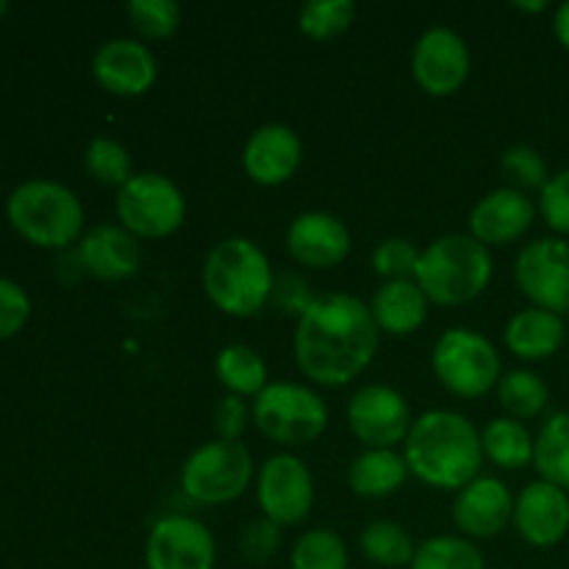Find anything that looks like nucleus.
<instances>
[{
	"instance_id": "2eb2a0df",
	"label": "nucleus",
	"mask_w": 569,
	"mask_h": 569,
	"mask_svg": "<svg viewBox=\"0 0 569 569\" xmlns=\"http://www.w3.org/2000/svg\"><path fill=\"white\" fill-rule=\"evenodd\" d=\"M92 76L109 94L117 98H139L153 89L159 64L142 39L117 37L100 44L92 56Z\"/></svg>"
},
{
	"instance_id": "79ce46f5",
	"label": "nucleus",
	"mask_w": 569,
	"mask_h": 569,
	"mask_svg": "<svg viewBox=\"0 0 569 569\" xmlns=\"http://www.w3.org/2000/svg\"><path fill=\"white\" fill-rule=\"evenodd\" d=\"M515 9L528 11V14H539V11H548L550 3H548V0H531V3H526V0H517Z\"/></svg>"
},
{
	"instance_id": "72a5a7b5",
	"label": "nucleus",
	"mask_w": 569,
	"mask_h": 569,
	"mask_svg": "<svg viewBox=\"0 0 569 569\" xmlns=\"http://www.w3.org/2000/svg\"><path fill=\"white\" fill-rule=\"evenodd\" d=\"M126 11L142 39H167L181 26V6L176 0H131Z\"/></svg>"
},
{
	"instance_id": "1a4fd4ad",
	"label": "nucleus",
	"mask_w": 569,
	"mask_h": 569,
	"mask_svg": "<svg viewBox=\"0 0 569 569\" xmlns=\"http://www.w3.org/2000/svg\"><path fill=\"white\" fill-rule=\"evenodd\" d=\"M117 220L137 239H164L187 220V198L172 178L161 172H133L117 189Z\"/></svg>"
},
{
	"instance_id": "4be33fe9",
	"label": "nucleus",
	"mask_w": 569,
	"mask_h": 569,
	"mask_svg": "<svg viewBox=\"0 0 569 569\" xmlns=\"http://www.w3.org/2000/svg\"><path fill=\"white\" fill-rule=\"evenodd\" d=\"M565 339V317L553 315V311L537 309V306H528V309L517 311V315L506 322L503 331V342L506 348H509V353L522 361L550 359V356L559 353Z\"/></svg>"
},
{
	"instance_id": "58836bf2",
	"label": "nucleus",
	"mask_w": 569,
	"mask_h": 569,
	"mask_svg": "<svg viewBox=\"0 0 569 569\" xmlns=\"http://www.w3.org/2000/svg\"><path fill=\"white\" fill-rule=\"evenodd\" d=\"M281 548V526H276L267 517H259V520L248 522V528L239 537V550L248 561L253 565H261V561H270L272 556Z\"/></svg>"
},
{
	"instance_id": "f257e3e1",
	"label": "nucleus",
	"mask_w": 569,
	"mask_h": 569,
	"mask_svg": "<svg viewBox=\"0 0 569 569\" xmlns=\"http://www.w3.org/2000/svg\"><path fill=\"white\" fill-rule=\"evenodd\" d=\"M381 345L370 303L348 292L311 300L295 326V361L309 381L345 387L372 365Z\"/></svg>"
},
{
	"instance_id": "ea45409f",
	"label": "nucleus",
	"mask_w": 569,
	"mask_h": 569,
	"mask_svg": "<svg viewBox=\"0 0 569 569\" xmlns=\"http://www.w3.org/2000/svg\"><path fill=\"white\" fill-rule=\"evenodd\" d=\"M253 420V409L248 406V400L237 398V395H222L220 403L214 409V431L217 439H226V442H239L242 433L248 431V422Z\"/></svg>"
},
{
	"instance_id": "b1692460",
	"label": "nucleus",
	"mask_w": 569,
	"mask_h": 569,
	"mask_svg": "<svg viewBox=\"0 0 569 569\" xmlns=\"http://www.w3.org/2000/svg\"><path fill=\"white\" fill-rule=\"evenodd\" d=\"M409 476V465L398 450H365L348 467L350 489L367 500L389 498L403 487Z\"/></svg>"
},
{
	"instance_id": "0eeeda50",
	"label": "nucleus",
	"mask_w": 569,
	"mask_h": 569,
	"mask_svg": "<svg viewBox=\"0 0 569 569\" xmlns=\"http://www.w3.org/2000/svg\"><path fill=\"white\" fill-rule=\"evenodd\" d=\"M256 478V465L242 442L211 439L189 453L181 467V489L200 506L233 503L248 492Z\"/></svg>"
},
{
	"instance_id": "6e6552de",
	"label": "nucleus",
	"mask_w": 569,
	"mask_h": 569,
	"mask_svg": "<svg viewBox=\"0 0 569 569\" xmlns=\"http://www.w3.org/2000/svg\"><path fill=\"white\" fill-rule=\"evenodd\" d=\"M250 409L259 433L276 445H309L328 426L326 400L306 383L270 381Z\"/></svg>"
},
{
	"instance_id": "7c9ffc66",
	"label": "nucleus",
	"mask_w": 569,
	"mask_h": 569,
	"mask_svg": "<svg viewBox=\"0 0 569 569\" xmlns=\"http://www.w3.org/2000/svg\"><path fill=\"white\" fill-rule=\"evenodd\" d=\"M348 545L331 528L306 531L289 553V567L292 569H348Z\"/></svg>"
},
{
	"instance_id": "f704fd0d",
	"label": "nucleus",
	"mask_w": 569,
	"mask_h": 569,
	"mask_svg": "<svg viewBox=\"0 0 569 569\" xmlns=\"http://www.w3.org/2000/svg\"><path fill=\"white\" fill-rule=\"evenodd\" d=\"M500 167H503V172L511 178L515 189H520V192H528V189L542 192L545 183L550 181L548 161L531 144H515V148L506 150L503 159H500Z\"/></svg>"
},
{
	"instance_id": "4c0bfd02",
	"label": "nucleus",
	"mask_w": 569,
	"mask_h": 569,
	"mask_svg": "<svg viewBox=\"0 0 569 569\" xmlns=\"http://www.w3.org/2000/svg\"><path fill=\"white\" fill-rule=\"evenodd\" d=\"M31 317V298L11 278H0V342L17 337Z\"/></svg>"
},
{
	"instance_id": "dca6fc26",
	"label": "nucleus",
	"mask_w": 569,
	"mask_h": 569,
	"mask_svg": "<svg viewBox=\"0 0 569 569\" xmlns=\"http://www.w3.org/2000/svg\"><path fill=\"white\" fill-rule=\"evenodd\" d=\"M515 520V495L500 478L478 476L456 492L453 522L467 539H495Z\"/></svg>"
},
{
	"instance_id": "a878e982",
	"label": "nucleus",
	"mask_w": 569,
	"mask_h": 569,
	"mask_svg": "<svg viewBox=\"0 0 569 569\" xmlns=\"http://www.w3.org/2000/svg\"><path fill=\"white\" fill-rule=\"evenodd\" d=\"M217 381L237 398H256L267 387V365L250 345H228L214 359Z\"/></svg>"
},
{
	"instance_id": "37998d69",
	"label": "nucleus",
	"mask_w": 569,
	"mask_h": 569,
	"mask_svg": "<svg viewBox=\"0 0 569 569\" xmlns=\"http://www.w3.org/2000/svg\"><path fill=\"white\" fill-rule=\"evenodd\" d=\"M6 11H9V3H6V0H0V17H3Z\"/></svg>"
},
{
	"instance_id": "7ed1b4c3",
	"label": "nucleus",
	"mask_w": 569,
	"mask_h": 569,
	"mask_svg": "<svg viewBox=\"0 0 569 569\" xmlns=\"http://www.w3.org/2000/svg\"><path fill=\"white\" fill-rule=\"evenodd\" d=\"M206 298L228 317H256L276 292L270 259L248 237H228L209 250L203 261Z\"/></svg>"
},
{
	"instance_id": "c756f323",
	"label": "nucleus",
	"mask_w": 569,
	"mask_h": 569,
	"mask_svg": "<svg viewBox=\"0 0 569 569\" xmlns=\"http://www.w3.org/2000/svg\"><path fill=\"white\" fill-rule=\"evenodd\" d=\"M409 569H487V559L472 539L442 533L417 545Z\"/></svg>"
},
{
	"instance_id": "aec40b11",
	"label": "nucleus",
	"mask_w": 569,
	"mask_h": 569,
	"mask_svg": "<svg viewBox=\"0 0 569 569\" xmlns=\"http://www.w3.org/2000/svg\"><path fill=\"white\" fill-rule=\"evenodd\" d=\"M350 228L331 211H303L287 228V250L298 264L328 270L348 259Z\"/></svg>"
},
{
	"instance_id": "bb28decb",
	"label": "nucleus",
	"mask_w": 569,
	"mask_h": 569,
	"mask_svg": "<svg viewBox=\"0 0 569 569\" xmlns=\"http://www.w3.org/2000/svg\"><path fill=\"white\" fill-rule=\"evenodd\" d=\"M533 467L539 478L569 492V411H556L537 433Z\"/></svg>"
},
{
	"instance_id": "c85d7f7f",
	"label": "nucleus",
	"mask_w": 569,
	"mask_h": 569,
	"mask_svg": "<svg viewBox=\"0 0 569 569\" xmlns=\"http://www.w3.org/2000/svg\"><path fill=\"white\" fill-rule=\"evenodd\" d=\"M359 548L367 561L378 567H409L415 559V539L400 522L395 520H372L361 528Z\"/></svg>"
},
{
	"instance_id": "5701e85b",
	"label": "nucleus",
	"mask_w": 569,
	"mask_h": 569,
	"mask_svg": "<svg viewBox=\"0 0 569 569\" xmlns=\"http://www.w3.org/2000/svg\"><path fill=\"white\" fill-rule=\"evenodd\" d=\"M431 300L420 289L415 278L409 281H383L370 300V311L376 326L389 337H409L420 331L428 320Z\"/></svg>"
},
{
	"instance_id": "9b49d317",
	"label": "nucleus",
	"mask_w": 569,
	"mask_h": 569,
	"mask_svg": "<svg viewBox=\"0 0 569 569\" xmlns=\"http://www.w3.org/2000/svg\"><path fill=\"white\" fill-rule=\"evenodd\" d=\"M515 281L531 306L565 317L569 311V239L542 237L520 250Z\"/></svg>"
},
{
	"instance_id": "473e14b6",
	"label": "nucleus",
	"mask_w": 569,
	"mask_h": 569,
	"mask_svg": "<svg viewBox=\"0 0 569 569\" xmlns=\"http://www.w3.org/2000/svg\"><path fill=\"white\" fill-rule=\"evenodd\" d=\"M356 20L353 0H315L306 3L298 14V28L309 39H333L348 31Z\"/></svg>"
},
{
	"instance_id": "39448f33",
	"label": "nucleus",
	"mask_w": 569,
	"mask_h": 569,
	"mask_svg": "<svg viewBox=\"0 0 569 569\" xmlns=\"http://www.w3.org/2000/svg\"><path fill=\"white\" fill-rule=\"evenodd\" d=\"M6 217L26 242L44 250H67L83 237V206L70 187L31 178L11 189Z\"/></svg>"
},
{
	"instance_id": "f03ea898",
	"label": "nucleus",
	"mask_w": 569,
	"mask_h": 569,
	"mask_svg": "<svg viewBox=\"0 0 569 569\" xmlns=\"http://www.w3.org/2000/svg\"><path fill=\"white\" fill-rule=\"evenodd\" d=\"M403 459L422 483L459 492L481 476V431L461 411L431 409L411 422Z\"/></svg>"
},
{
	"instance_id": "f3484780",
	"label": "nucleus",
	"mask_w": 569,
	"mask_h": 569,
	"mask_svg": "<svg viewBox=\"0 0 569 569\" xmlns=\"http://www.w3.org/2000/svg\"><path fill=\"white\" fill-rule=\"evenodd\" d=\"M511 526L522 542L533 548H553L569 533V492L548 481H531L515 498Z\"/></svg>"
},
{
	"instance_id": "393cba45",
	"label": "nucleus",
	"mask_w": 569,
	"mask_h": 569,
	"mask_svg": "<svg viewBox=\"0 0 569 569\" xmlns=\"http://www.w3.org/2000/svg\"><path fill=\"white\" fill-rule=\"evenodd\" d=\"M483 459L492 461L500 470H526L533 465L537 437L528 431L526 422L511 417H495L481 431Z\"/></svg>"
},
{
	"instance_id": "c9c22d12",
	"label": "nucleus",
	"mask_w": 569,
	"mask_h": 569,
	"mask_svg": "<svg viewBox=\"0 0 569 569\" xmlns=\"http://www.w3.org/2000/svg\"><path fill=\"white\" fill-rule=\"evenodd\" d=\"M417 261H420V250L415 248V242L403 237H389L372 250L370 264L383 281H409L415 278Z\"/></svg>"
},
{
	"instance_id": "ddd939ff",
	"label": "nucleus",
	"mask_w": 569,
	"mask_h": 569,
	"mask_svg": "<svg viewBox=\"0 0 569 569\" xmlns=\"http://www.w3.org/2000/svg\"><path fill=\"white\" fill-rule=\"evenodd\" d=\"M214 533L189 515H167L144 539V569H214Z\"/></svg>"
},
{
	"instance_id": "cd10ccee",
	"label": "nucleus",
	"mask_w": 569,
	"mask_h": 569,
	"mask_svg": "<svg viewBox=\"0 0 569 569\" xmlns=\"http://www.w3.org/2000/svg\"><path fill=\"white\" fill-rule=\"evenodd\" d=\"M498 400L506 417L526 422L548 409L550 389L539 372L520 367V370L503 372L498 381Z\"/></svg>"
},
{
	"instance_id": "20e7f679",
	"label": "nucleus",
	"mask_w": 569,
	"mask_h": 569,
	"mask_svg": "<svg viewBox=\"0 0 569 569\" xmlns=\"http://www.w3.org/2000/svg\"><path fill=\"white\" fill-rule=\"evenodd\" d=\"M495 272L487 244L470 233H445L420 250L415 281L437 306H465L481 298Z\"/></svg>"
},
{
	"instance_id": "412c9836",
	"label": "nucleus",
	"mask_w": 569,
	"mask_h": 569,
	"mask_svg": "<svg viewBox=\"0 0 569 569\" xmlns=\"http://www.w3.org/2000/svg\"><path fill=\"white\" fill-rule=\"evenodd\" d=\"M78 264L100 281H126L142 267V250L133 233L114 222L92 226L78 242Z\"/></svg>"
},
{
	"instance_id": "a19ab883",
	"label": "nucleus",
	"mask_w": 569,
	"mask_h": 569,
	"mask_svg": "<svg viewBox=\"0 0 569 569\" xmlns=\"http://www.w3.org/2000/svg\"><path fill=\"white\" fill-rule=\"evenodd\" d=\"M553 33L559 39V44L565 50H569V0L567 3L556 6L553 11Z\"/></svg>"
},
{
	"instance_id": "4468645a",
	"label": "nucleus",
	"mask_w": 569,
	"mask_h": 569,
	"mask_svg": "<svg viewBox=\"0 0 569 569\" xmlns=\"http://www.w3.org/2000/svg\"><path fill=\"white\" fill-rule=\"evenodd\" d=\"M411 76L433 98L456 94L470 78V48L453 28H428L411 50Z\"/></svg>"
},
{
	"instance_id": "2f4dec72",
	"label": "nucleus",
	"mask_w": 569,
	"mask_h": 569,
	"mask_svg": "<svg viewBox=\"0 0 569 569\" xmlns=\"http://www.w3.org/2000/svg\"><path fill=\"white\" fill-rule=\"evenodd\" d=\"M83 167L103 187L122 189L133 178L131 153L122 142L111 137H94L83 150Z\"/></svg>"
},
{
	"instance_id": "f8f14e48",
	"label": "nucleus",
	"mask_w": 569,
	"mask_h": 569,
	"mask_svg": "<svg viewBox=\"0 0 569 569\" xmlns=\"http://www.w3.org/2000/svg\"><path fill=\"white\" fill-rule=\"evenodd\" d=\"M409 400L387 383H367L356 389L348 403V426L367 450H395L411 431Z\"/></svg>"
},
{
	"instance_id": "6ab92c4d",
	"label": "nucleus",
	"mask_w": 569,
	"mask_h": 569,
	"mask_svg": "<svg viewBox=\"0 0 569 569\" xmlns=\"http://www.w3.org/2000/svg\"><path fill=\"white\" fill-rule=\"evenodd\" d=\"M537 211L531 194L515 187H500L472 206L470 237L487 248H503L526 237L537 220Z\"/></svg>"
},
{
	"instance_id": "a211bd4d",
	"label": "nucleus",
	"mask_w": 569,
	"mask_h": 569,
	"mask_svg": "<svg viewBox=\"0 0 569 569\" xmlns=\"http://www.w3.org/2000/svg\"><path fill=\"white\" fill-rule=\"evenodd\" d=\"M303 161V142L295 128L267 122L248 137L242 148V170L259 187H281L298 172Z\"/></svg>"
},
{
	"instance_id": "423d86ee",
	"label": "nucleus",
	"mask_w": 569,
	"mask_h": 569,
	"mask_svg": "<svg viewBox=\"0 0 569 569\" xmlns=\"http://www.w3.org/2000/svg\"><path fill=\"white\" fill-rule=\"evenodd\" d=\"M431 367L437 381L450 395L465 400L483 398L498 389V381L503 378V365L495 345L472 328L445 331L433 345Z\"/></svg>"
},
{
	"instance_id": "e433bc0d",
	"label": "nucleus",
	"mask_w": 569,
	"mask_h": 569,
	"mask_svg": "<svg viewBox=\"0 0 569 569\" xmlns=\"http://www.w3.org/2000/svg\"><path fill=\"white\" fill-rule=\"evenodd\" d=\"M537 209L542 220L548 222L550 231L565 239L569 237V167L550 176V181L539 192Z\"/></svg>"
},
{
	"instance_id": "9d476101",
	"label": "nucleus",
	"mask_w": 569,
	"mask_h": 569,
	"mask_svg": "<svg viewBox=\"0 0 569 569\" xmlns=\"http://www.w3.org/2000/svg\"><path fill=\"white\" fill-rule=\"evenodd\" d=\"M256 500L276 526H300L315 506V476L295 453H276L256 472Z\"/></svg>"
}]
</instances>
